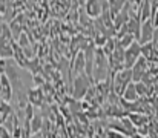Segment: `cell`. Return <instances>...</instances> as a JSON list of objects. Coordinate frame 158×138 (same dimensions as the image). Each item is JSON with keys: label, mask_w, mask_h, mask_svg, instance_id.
Instances as JSON below:
<instances>
[{"label": "cell", "mask_w": 158, "mask_h": 138, "mask_svg": "<svg viewBox=\"0 0 158 138\" xmlns=\"http://www.w3.org/2000/svg\"><path fill=\"white\" fill-rule=\"evenodd\" d=\"M75 2H77V5H78V6H83V5L86 3V0H75Z\"/></svg>", "instance_id": "cell-16"}, {"label": "cell", "mask_w": 158, "mask_h": 138, "mask_svg": "<svg viewBox=\"0 0 158 138\" xmlns=\"http://www.w3.org/2000/svg\"><path fill=\"white\" fill-rule=\"evenodd\" d=\"M91 84H92L91 80H89L84 74L74 77L72 81H71V98H74V100H81V98L84 97V94H86L87 87L91 86Z\"/></svg>", "instance_id": "cell-3"}, {"label": "cell", "mask_w": 158, "mask_h": 138, "mask_svg": "<svg viewBox=\"0 0 158 138\" xmlns=\"http://www.w3.org/2000/svg\"><path fill=\"white\" fill-rule=\"evenodd\" d=\"M29 126H31V132H32V133L41 130V126H43V117H41V115H38V113H34V117H32L31 121H29Z\"/></svg>", "instance_id": "cell-12"}, {"label": "cell", "mask_w": 158, "mask_h": 138, "mask_svg": "<svg viewBox=\"0 0 158 138\" xmlns=\"http://www.w3.org/2000/svg\"><path fill=\"white\" fill-rule=\"evenodd\" d=\"M126 117L129 118V121L135 126V129L137 127H140V126H144V124H147L149 123V120H150V117H147V115H144V113H138V112H130V113H127Z\"/></svg>", "instance_id": "cell-10"}, {"label": "cell", "mask_w": 158, "mask_h": 138, "mask_svg": "<svg viewBox=\"0 0 158 138\" xmlns=\"http://www.w3.org/2000/svg\"><path fill=\"white\" fill-rule=\"evenodd\" d=\"M153 31H155V28H153L152 20H146V21L140 23V38H138V43L140 44H144V43L152 41Z\"/></svg>", "instance_id": "cell-7"}, {"label": "cell", "mask_w": 158, "mask_h": 138, "mask_svg": "<svg viewBox=\"0 0 158 138\" xmlns=\"http://www.w3.org/2000/svg\"><path fill=\"white\" fill-rule=\"evenodd\" d=\"M132 81V72L130 69H121V71H117L115 74L110 75V89L115 95L121 97L123 90L126 89V86Z\"/></svg>", "instance_id": "cell-2"}, {"label": "cell", "mask_w": 158, "mask_h": 138, "mask_svg": "<svg viewBox=\"0 0 158 138\" xmlns=\"http://www.w3.org/2000/svg\"><path fill=\"white\" fill-rule=\"evenodd\" d=\"M25 121H31V118L34 117V113H35V109H34V106L31 104V103H28L25 107Z\"/></svg>", "instance_id": "cell-14"}, {"label": "cell", "mask_w": 158, "mask_h": 138, "mask_svg": "<svg viewBox=\"0 0 158 138\" xmlns=\"http://www.w3.org/2000/svg\"><path fill=\"white\" fill-rule=\"evenodd\" d=\"M83 11L89 18H98L101 14V0H86L83 5Z\"/></svg>", "instance_id": "cell-8"}, {"label": "cell", "mask_w": 158, "mask_h": 138, "mask_svg": "<svg viewBox=\"0 0 158 138\" xmlns=\"http://www.w3.org/2000/svg\"><path fill=\"white\" fill-rule=\"evenodd\" d=\"M140 46H141V57H144L146 60L153 58V41H149Z\"/></svg>", "instance_id": "cell-13"}, {"label": "cell", "mask_w": 158, "mask_h": 138, "mask_svg": "<svg viewBox=\"0 0 158 138\" xmlns=\"http://www.w3.org/2000/svg\"><path fill=\"white\" fill-rule=\"evenodd\" d=\"M130 72H132V81L133 83L141 81V78L147 74V60L144 57H140L130 67Z\"/></svg>", "instance_id": "cell-6"}, {"label": "cell", "mask_w": 158, "mask_h": 138, "mask_svg": "<svg viewBox=\"0 0 158 138\" xmlns=\"http://www.w3.org/2000/svg\"><path fill=\"white\" fill-rule=\"evenodd\" d=\"M121 98H123L124 101H129V103L137 101V100L140 98V97H138V94H137V90H135V83H133V81H130V83L126 86V89L123 90Z\"/></svg>", "instance_id": "cell-11"}, {"label": "cell", "mask_w": 158, "mask_h": 138, "mask_svg": "<svg viewBox=\"0 0 158 138\" xmlns=\"http://www.w3.org/2000/svg\"><path fill=\"white\" fill-rule=\"evenodd\" d=\"M26 98H28V103H31L34 107L35 106H44V98H43V92L40 87H31L28 89L26 92Z\"/></svg>", "instance_id": "cell-9"}, {"label": "cell", "mask_w": 158, "mask_h": 138, "mask_svg": "<svg viewBox=\"0 0 158 138\" xmlns=\"http://www.w3.org/2000/svg\"><path fill=\"white\" fill-rule=\"evenodd\" d=\"M104 138H127V136H126V135H123V133H120V132H117V130L107 129V130H106Z\"/></svg>", "instance_id": "cell-15"}, {"label": "cell", "mask_w": 158, "mask_h": 138, "mask_svg": "<svg viewBox=\"0 0 158 138\" xmlns=\"http://www.w3.org/2000/svg\"><path fill=\"white\" fill-rule=\"evenodd\" d=\"M141 57V46L138 41H132L127 48L124 49V67L130 69L133 63Z\"/></svg>", "instance_id": "cell-4"}, {"label": "cell", "mask_w": 158, "mask_h": 138, "mask_svg": "<svg viewBox=\"0 0 158 138\" xmlns=\"http://www.w3.org/2000/svg\"><path fill=\"white\" fill-rule=\"evenodd\" d=\"M84 74V54L83 51H78L69 63V81H72L74 77Z\"/></svg>", "instance_id": "cell-5"}, {"label": "cell", "mask_w": 158, "mask_h": 138, "mask_svg": "<svg viewBox=\"0 0 158 138\" xmlns=\"http://www.w3.org/2000/svg\"><path fill=\"white\" fill-rule=\"evenodd\" d=\"M110 78L109 66H107V57L103 54L100 48H95V55H94V69H92V80L94 83Z\"/></svg>", "instance_id": "cell-1"}]
</instances>
